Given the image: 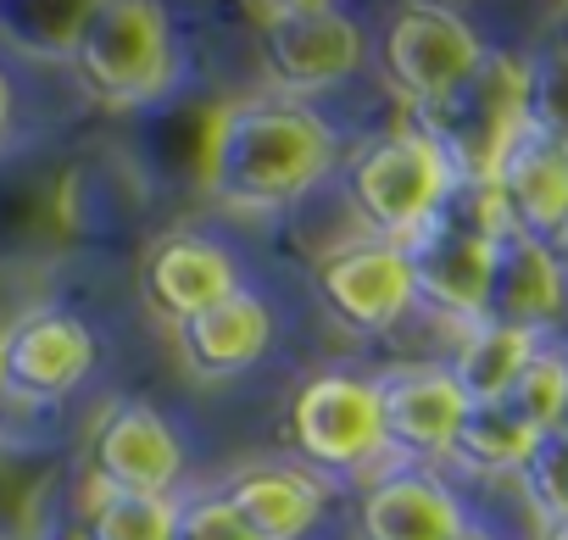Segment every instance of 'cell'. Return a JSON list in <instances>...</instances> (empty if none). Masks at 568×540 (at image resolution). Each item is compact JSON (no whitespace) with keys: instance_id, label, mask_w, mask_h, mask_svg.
Returning <instances> with one entry per match:
<instances>
[{"instance_id":"1","label":"cell","mask_w":568,"mask_h":540,"mask_svg":"<svg viewBox=\"0 0 568 540\" xmlns=\"http://www.w3.org/2000/svg\"><path fill=\"white\" fill-rule=\"evenodd\" d=\"M335 151L341 145L313 106L284 95H251L229 101L212 118L201 179L234 212H278L335 167Z\"/></svg>"},{"instance_id":"2","label":"cell","mask_w":568,"mask_h":540,"mask_svg":"<svg viewBox=\"0 0 568 540\" xmlns=\"http://www.w3.org/2000/svg\"><path fill=\"white\" fill-rule=\"evenodd\" d=\"M501 234H507V217H501L496 190L463 179L457 195L440 206V217L402 245L407 274H413V296L457 329L485 324L490 318V274H496V240Z\"/></svg>"},{"instance_id":"3","label":"cell","mask_w":568,"mask_h":540,"mask_svg":"<svg viewBox=\"0 0 568 540\" xmlns=\"http://www.w3.org/2000/svg\"><path fill=\"white\" fill-rule=\"evenodd\" d=\"M90 101L106 112L151 106L173 84V29L156 0H90L62 57Z\"/></svg>"},{"instance_id":"4","label":"cell","mask_w":568,"mask_h":540,"mask_svg":"<svg viewBox=\"0 0 568 540\" xmlns=\"http://www.w3.org/2000/svg\"><path fill=\"white\" fill-rule=\"evenodd\" d=\"M463 173L457 162L440 151V140H429L418 123L390 129L385 140H374L357 167H352V206L368 223L374 240L407 245L418 228H429L440 217V206L457 195Z\"/></svg>"},{"instance_id":"5","label":"cell","mask_w":568,"mask_h":540,"mask_svg":"<svg viewBox=\"0 0 568 540\" xmlns=\"http://www.w3.org/2000/svg\"><path fill=\"white\" fill-rule=\"evenodd\" d=\"M524 95H529V62L513 57V51H485L479 73L440 106L418 112V129L429 140H440V151L457 162L463 179L474 184H490L507 140L529 123L524 112Z\"/></svg>"},{"instance_id":"6","label":"cell","mask_w":568,"mask_h":540,"mask_svg":"<svg viewBox=\"0 0 568 540\" xmlns=\"http://www.w3.org/2000/svg\"><path fill=\"white\" fill-rule=\"evenodd\" d=\"M479 62H485V40L452 7H402L379 40V73L413 112L452 101L479 73Z\"/></svg>"},{"instance_id":"7","label":"cell","mask_w":568,"mask_h":540,"mask_svg":"<svg viewBox=\"0 0 568 540\" xmlns=\"http://www.w3.org/2000/svg\"><path fill=\"white\" fill-rule=\"evenodd\" d=\"M262 68L284 90V101L335 90L363 68V29L346 7L329 0H291V7H267L256 23Z\"/></svg>"},{"instance_id":"8","label":"cell","mask_w":568,"mask_h":540,"mask_svg":"<svg viewBox=\"0 0 568 540\" xmlns=\"http://www.w3.org/2000/svg\"><path fill=\"white\" fill-rule=\"evenodd\" d=\"M291 446L302 462L324 473H363L390 457L374 379L357 374H318L291 401Z\"/></svg>"},{"instance_id":"9","label":"cell","mask_w":568,"mask_h":540,"mask_svg":"<svg viewBox=\"0 0 568 540\" xmlns=\"http://www.w3.org/2000/svg\"><path fill=\"white\" fill-rule=\"evenodd\" d=\"M184 473V446L151 401H112L90 429V490L118 496H173Z\"/></svg>"},{"instance_id":"10","label":"cell","mask_w":568,"mask_h":540,"mask_svg":"<svg viewBox=\"0 0 568 540\" xmlns=\"http://www.w3.org/2000/svg\"><path fill=\"white\" fill-rule=\"evenodd\" d=\"M318 302L363 335L396 329L413 313V274H407V251L390 240H346L318 262Z\"/></svg>"},{"instance_id":"11","label":"cell","mask_w":568,"mask_h":540,"mask_svg":"<svg viewBox=\"0 0 568 540\" xmlns=\"http://www.w3.org/2000/svg\"><path fill=\"white\" fill-rule=\"evenodd\" d=\"M490 190L501 201L507 228H518L535 245L568 256V145L562 140L524 123L507 140V151L490 173Z\"/></svg>"},{"instance_id":"12","label":"cell","mask_w":568,"mask_h":540,"mask_svg":"<svg viewBox=\"0 0 568 540\" xmlns=\"http://www.w3.org/2000/svg\"><path fill=\"white\" fill-rule=\"evenodd\" d=\"M379 396V424L390 440V457H413V462H446L463 418H468V396L457 390V379L446 374V363H407V368H385L374 379Z\"/></svg>"},{"instance_id":"13","label":"cell","mask_w":568,"mask_h":540,"mask_svg":"<svg viewBox=\"0 0 568 540\" xmlns=\"http://www.w3.org/2000/svg\"><path fill=\"white\" fill-rule=\"evenodd\" d=\"M7 390L23 401H62L95 368V335L62 307H34L7 329Z\"/></svg>"},{"instance_id":"14","label":"cell","mask_w":568,"mask_h":540,"mask_svg":"<svg viewBox=\"0 0 568 540\" xmlns=\"http://www.w3.org/2000/svg\"><path fill=\"white\" fill-rule=\"evenodd\" d=\"M234 291H240L234 256H229L217 240L190 234V228L162 234V240L145 251V262H140V296H145V307H151L162 324H173V329H184V324L201 318L206 307L229 302Z\"/></svg>"},{"instance_id":"15","label":"cell","mask_w":568,"mask_h":540,"mask_svg":"<svg viewBox=\"0 0 568 540\" xmlns=\"http://www.w3.org/2000/svg\"><path fill=\"white\" fill-rule=\"evenodd\" d=\"M490 318L529 329L546 340V329H557L568 318V262L546 245H535L529 234L507 228L496 240V274H490Z\"/></svg>"},{"instance_id":"16","label":"cell","mask_w":568,"mask_h":540,"mask_svg":"<svg viewBox=\"0 0 568 540\" xmlns=\"http://www.w3.org/2000/svg\"><path fill=\"white\" fill-rule=\"evenodd\" d=\"M463 523L457 490L424 468H385L357 501L363 540H452Z\"/></svg>"},{"instance_id":"17","label":"cell","mask_w":568,"mask_h":540,"mask_svg":"<svg viewBox=\"0 0 568 540\" xmlns=\"http://www.w3.org/2000/svg\"><path fill=\"white\" fill-rule=\"evenodd\" d=\"M273 340V318L251 291H234L229 302L206 307L201 318H190L179 329V357L195 379H240L262 363Z\"/></svg>"},{"instance_id":"18","label":"cell","mask_w":568,"mask_h":540,"mask_svg":"<svg viewBox=\"0 0 568 540\" xmlns=\"http://www.w3.org/2000/svg\"><path fill=\"white\" fill-rule=\"evenodd\" d=\"M217 496L240 512V523H245L256 540H302V534L324 518V490L313 485V473L284 468V462L240 468Z\"/></svg>"},{"instance_id":"19","label":"cell","mask_w":568,"mask_h":540,"mask_svg":"<svg viewBox=\"0 0 568 540\" xmlns=\"http://www.w3.org/2000/svg\"><path fill=\"white\" fill-rule=\"evenodd\" d=\"M540 346H546L540 335L485 318V324L457 329V351H452L446 374L457 379V390L468 396V407H496V401H507V390L518 385V374L529 368V357Z\"/></svg>"},{"instance_id":"20","label":"cell","mask_w":568,"mask_h":540,"mask_svg":"<svg viewBox=\"0 0 568 540\" xmlns=\"http://www.w3.org/2000/svg\"><path fill=\"white\" fill-rule=\"evenodd\" d=\"M535 451V429L518 424L501 401L496 407H468L446 462H457L463 473H479V479H518L524 457Z\"/></svg>"},{"instance_id":"21","label":"cell","mask_w":568,"mask_h":540,"mask_svg":"<svg viewBox=\"0 0 568 540\" xmlns=\"http://www.w3.org/2000/svg\"><path fill=\"white\" fill-rule=\"evenodd\" d=\"M173 529H179V501L173 496L90 490L79 540H173Z\"/></svg>"},{"instance_id":"22","label":"cell","mask_w":568,"mask_h":540,"mask_svg":"<svg viewBox=\"0 0 568 540\" xmlns=\"http://www.w3.org/2000/svg\"><path fill=\"white\" fill-rule=\"evenodd\" d=\"M518 424H529L535 435H546V429H562L568 424V346H540L535 357H529V368L518 374V385L507 390V401H501Z\"/></svg>"},{"instance_id":"23","label":"cell","mask_w":568,"mask_h":540,"mask_svg":"<svg viewBox=\"0 0 568 540\" xmlns=\"http://www.w3.org/2000/svg\"><path fill=\"white\" fill-rule=\"evenodd\" d=\"M518 490L535 512V523H568V424L535 435V451L518 468Z\"/></svg>"},{"instance_id":"24","label":"cell","mask_w":568,"mask_h":540,"mask_svg":"<svg viewBox=\"0 0 568 540\" xmlns=\"http://www.w3.org/2000/svg\"><path fill=\"white\" fill-rule=\"evenodd\" d=\"M529 62V95H524V112L540 134L562 140L568 145V51L557 45H540Z\"/></svg>"},{"instance_id":"25","label":"cell","mask_w":568,"mask_h":540,"mask_svg":"<svg viewBox=\"0 0 568 540\" xmlns=\"http://www.w3.org/2000/svg\"><path fill=\"white\" fill-rule=\"evenodd\" d=\"M173 540H256V534L240 523V512L223 496H195V501L179 507Z\"/></svg>"},{"instance_id":"26","label":"cell","mask_w":568,"mask_h":540,"mask_svg":"<svg viewBox=\"0 0 568 540\" xmlns=\"http://www.w3.org/2000/svg\"><path fill=\"white\" fill-rule=\"evenodd\" d=\"M7 123H12V79L0 68V134H7Z\"/></svg>"},{"instance_id":"27","label":"cell","mask_w":568,"mask_h":540,"mask_svg":"<svg viewBox=\"0 0 568 540\" xmlns=\"http://www.w3.org/2000/svg\"><path fill=\"white\" fill-rule=\"evenodd\" d=\"M551 45H557V51H568V7L557 12V29H551Z\"/></svg>"},{"instance_id":"28","label":"cell","mask_w":568,"mask_h":540,"mask_svg":"<svg viewBox=\"0 0 568 540\" xmlns=\"http://www.w3.org/2000/svg\"><path fill=\"white\" fill-rule=\"evenodd\" d=\"M452 540H501V534H490V529H479V523H463Z\"/></svg>"},{"instance_id":"29","label":"cell","mask_w":568,"mask_h":540,"mask_svg":"<svg viewBox=\"0 0 568 540\" xmlns=\"http://www.w3.org/2000/svg\"><path fill=\"white\" fill-rule=\"evenodd\" d=\"M540 540H568V523H546V529H540Z\"/></svg>"},{"instance_id":"30","label":"cell","mask_w":568,"mask_h":540,"mask_svg":"<svg viewBox=\"0 0 568 540\" xmlns=\"http://www.w3.org/2000/svg\"><path fill=\"white\" fill-rule=\"evenodd\" d=\"M0 390H7V335H0Z\"/></svg>"}]
</instances>
